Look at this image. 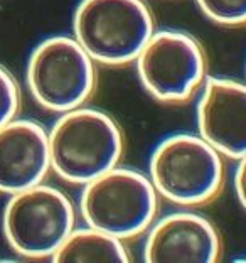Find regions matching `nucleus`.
<instances>
[{
  "label": "nucleus",
  "instance_id": "1",
  "mask_svg": "<svg viewBox=\"0 0 246 263\" xmlns=\"http://www.w3.org/2000/svg\"><path fill=\"white\" fill-rule=\"evenodd\" d=\"M47 137L51 172L80 187L122 164L125 154L120 123L108 111L89 105L59 113Z\"/></svg>",
  "mask_w": 246,
  "mask_h": 263
},
{
  "label": "nucleus",
  "instance_id": "2",
  "mask_svg": "<svg viewBox=\"0 0 246 263\" xmlns=\"http://www.w3.org/2000/svg\"><path fill=\"white\" fill-rule=\"evenodd\" d=\"M147 174L160 199L177 208L197 209L223 191L224 157L197 132H179L155 145Z\"/></svg>",
  "mask_w": 246,
  "mask_h": 263
},
{
  "label": "nucleus",
  "instance_id": "3",
  "mask_svg": "<svg viewBox=\"0 0 246 263\" xmlns=\"http://www.w3.org/2000/svg\"><path fill=\"white\" fill-rule=\"evenodd\" d=\"M160 197L147 172L118 164L81 186L78 216L120 240L143 236L159 213Z\"/></svg>",
  "mask_w": 246,
  "mask_h": 263
},
{
  "label": "nucleus",
  "instance_id": "4",
  "mask_svg": "<svg viewBox=\"0 0 246 263\" xmlns=\"http://www.w3.org/2000/svg\"><path fill=\"white\" fill-rule=\"evenodd\" d=\"M155 29L145 0H80L71 21V35L108 68L134 64Z\"/></svg>",
  "mask_w": 246,
  "mask_h": 263
},
{
  "label": "nucleus",
  "instance_id": "5",
  "mask_svg": "<svg viewBox=\"0 0 246 263\" xmlns=\"http://www.w3.org/2000/svg\"><path fill=\"white\" fill-rule=\"evenodd\" d=\"M26 86L34 103L54 115L88 105L98 86V64L71 34H54L32 47Z\"/></svg>",
  "mask_w": 246,
  "mask_h": 263
},
{
  "label": "nucleus",
  "instance_id": "6",
  "mask_svg": "<svg viewBox=\"0 0 246 263\" xmlns=\"http://www.w3.org/2000/svg\"><path fill=\"white\" fill-rule=\"evenodd\" d=\"M76 223L78 206L46 181L7 196L2 209L5 241L27 260H51Z\"/></svg>",
  "mask_w": 246,
  "mask_h": 263
},
{
  "label": "nucleus",
  "instance_id": "7",
  "mask_svg": "<svg viewBox=\"0 0 246 263\" xmlns=\"http://www.w3.org/2000/svg\"><path fill=\"white\" fill-rule=\"evenodd\" d=\"M142 88L159 103L194 98L206 81L207 54L201 41L181 29H155L134 61Z\"/></svg>",
  "mask_w": 246,
  "mask_h": 263
},
{
  "label": "nucleus",
  "instance_id": "8",
  "mask_svg": "<svg viewBox=\"0 0 246 263\" xmlns=\"http://www.w3.org/2000/svg\"><path fill=\"white\" fill-rule=\"evenodd\" d=\"M221 253L219 230L196 208L157 216L143 233L142 258L147 263H214Z\"/></svg>",
  "mask_w": 246,
  "mask_h": 263
},
{
  "label": "nucleus",
  "instance_id": "9",
  "mask_svg": "<svg viewBox=\"0 0 246 263\" xmlns=\"http://www.w3.org/2000/svg\"><path fill=\"white\" fill-rule=\"evenodd\" d=\"M197 134L224 159L246 154V81L206 78L196 101Z\"/></svg>",
  "mask_w": 246,
  "mask_h": 263
},
{
  "label": "nucleus",
  "instance_id": "10",
  "mask_svg": "<svg viewBox=\"0 0 246 263\" xmlns=\"http://www.w3.org/2000/svg\"><path fill=\"white\" fill-rule=\"evenodd\" d=\"M49 172V137L43 123L15 117L0 127V194L44 182Z\"/></svg>",
  "mask_w": 246,
  "mask_h": 263
},
{
  "label": "nucleus",
  "instance_id": "11",
  "mask_svg": "<svg viewBox=\"0 0 246 263\" xmlns=\"http://www.w3.org/2000/svg\"><path fill=\"white\" fill-rule=\"evenodd\" d=\"M51 261L56 263H130L127 241L106 231L85 224L68 235Z\"/></svg>",
  "mask_w": 246,
  "mask_h": 263
},
{
  "label": "nucleus",
  "instance_id": "12",
  "mask_svg": "<svg viewBox=\"0 0 246 263\" xmlns=\"http://www.w3.org/2000/svg\"><path fill=\"white\" fill-rule=\"evenodd\" d=\"M207 21L223 27L246 26V0H194Z\"/></svg>",
  "mask_w": 246,
  "mask_h": 263
},
{
  "label": "nucleus",
  "instance_id": "13",
  "mask_svg": "<svg viewBox=\"0 0 246 263\" xmlns=\"http://www.w3.org/2000/svg\"><path fill=\"white\" fill-rule=\"evenodd\" d=\"M22 106V93L19 81L12 71L0 64V127L19 117Z\"/></svg>",
  "mask_w": 246,
  "mask_h": 263
},
{
  "label": "nucleus",
  "instance_id": "14",
  "mask_svg": "<svg viewBox=\"0 0 246 263\" xmlns=\"http://www.w3.org/2000/svg\"><path fill=\"white\" fill-rule=\"evenodd\" d=\"M233 187H235L239 206L246 211V154L236 160V169L233 174Z\"/></svg>",
  "mask_w": 246,
  "mask_h": 263
},
{
  "label": "nucleus",
  "instance_id": "15",
  "mask_svg": "<svg viewBox=\"0 0 246 263\" xmlns=\"http://www.w3.org/2000/svg\"><path fill=\"white\" fill-rule=\"evenodd\" d=\"M244 81H246V61H244Z\"/></svg>",
  "mask_w": 246,
  "mask_h": 263
}]
</instances>
